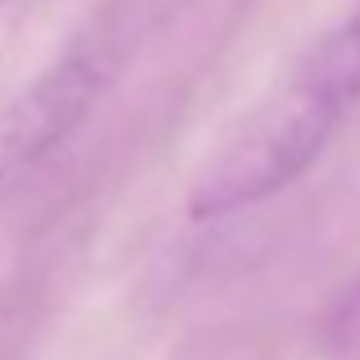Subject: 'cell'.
Wrapping results in <instances>:
<instances>
[{
    "instance_id": "1",
    "label": "cell",
    "mask_w": 360,
    "mask_h": 360,
    "mask_svg": "<svg viewBox=\"0 0 360 360\" xmlns=\"http://www.w3.org/2000/svg\"><path fill=\"white\" fill-rule=\"evenodd\" d=\"M338 123H342V115L333 105H324L315 91H306L292 78L205 165V174L192 187V201H187L192 214L196 219H224V214H238L246 205L269 201L274 192L297 183L324 155Z\"/></svg>"
},
{
    "instance_id": "2",
    "label": "cell",
    "mask_w": 360,
    "mask_h": 360,
    "mask_svg": "<svg viewBox=\"0 0 360 360\" xmlns=\"http://www.w3.org/2000/svg\"><path fill=\"white\" fill-rule=\"evenodd\" d=\"M123 64L119 32L101 27L69 46L55 64L37 73L32 87H23L0 110V192L32 174L60 141H69L91 115L105 87Z\"/></svg>"
},
{
    "instance_id": "3",
    "label": "cell",
    "mask_w": 360,
    "mask_h": 360,
    "mask_svg": "<svg viewBox=\"0 0 360 360\" xmlns=\"http://www.w3.org/2000/svg\"><path fill=\"white\" fill-rule=\"evenodd\" d=\"M292 78L315 91L324 105H333L342 119L352 105H360V9L310 46Z\"/></svg>"
},
{
    "instance_id": "4",
    "label": "cell",
    "mask_w": 360,
    "mask_h": 360,
    "mask_svg": "<svg viewBox=\"0 0 360 360\" xmlns=\"http://www.w3.org/2000/svg\"><path fill=\"white\" fill-rule=\"evenodd\" d=\"M324 356L328 360H360V278L333 301V310H328Z\"/></svg>"
},
{
    "instance_id": "5",
    "label": "cell",
    "mask_w": 360,
    "mask_h": 360,
    "mask_svg": "<svg viewBox=\"0 0 360 360\" xmlns=\"http://www.w3.org/2000/svg\"><path fill=\"white\" fill-rule=\"evenodd\" d=\"M0 5H5V0H0Z\"/></svg>"
}]
</instances>
